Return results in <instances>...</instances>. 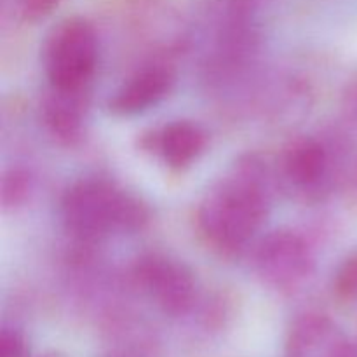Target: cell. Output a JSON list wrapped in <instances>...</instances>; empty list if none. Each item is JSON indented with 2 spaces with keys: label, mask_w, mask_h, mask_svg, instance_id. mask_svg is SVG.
I'll use <instances>...</instances> for the list:
<instances>
[{
  "label": "cell",
  "mask_w": 357,
  "mask_h": 357,
  "mask_svg": "<svg viewBox=\"0 0 357 357\" xmlns=\"http://www.w3.org/2000/svg\"><path fill=\"white\" fill-rule=\"evenodd\" d=\"M91 93H66L47 87L42 100V121L45 129L63 145L73 146L86 131Z\"/></svg>",
  "instance_id": "10"
},
{
  "label": "cell",
  "mask_w": 357,
  "mask_h": 357,
  "mask_svg": "<svg viewBox=\"0 0 357 357\" xmlns=\"http://www.w3.org/2000/svg\"><path fill=\"white\" fill-rule=\"evenodd\" d=\"M139 150L157 157L167 169L187 171L208 149V132L192 121H171L139 135Z\"/></svg>",
  "instance_id": "8"
},
{
  "label": "cell",
  "mask_w": 357,
  "mask_h": 357,
  "mask_svg": "<svg viewBox=\"0 0 357 357\" xmlns=\"http://www.w3.org/2000/svg\"><path fill=\"white\" fill-rule=\"evenodd\" d=\"M286 357H352V338L326 314L305 312L289 328Z\"/></svg>",
  "instance_id": "9"
},
{
  "label": "cell",
  "mask_w": 357,
  "mask_h": 357,
  "mask_svg": "<svg viewBox=\"0 0 357 357\" xmlns=\"http://www.w3.org/2000/svg\"><path fill=\"white\" fill-rule=\"evenodd\" d=\"M110 357H155L152 351L145 347V345H128V347L121 349Z\"/></svg>",
  "instance_id": "16"
},
{
  "label": "cell",
  "mask_w": 357,
  "mask_h": 357,
  "mask_svg": "<svg viewBox=\"0 0 357 357\" xmlns=\"http://www.w3.org/2000/svg\"><path fill=\"white\" fill-rule=\"evenodd\" d=\"M33 192V178L24 167H10L3 171L0 183V202L3 211H17L23 208Z\"/></svg>",
  "instance_id": "11"
},
{
  "label": "cell",
  "mask_w": 357,
  "mask_h": 357,
  "mask_svg": "<svg viewBox=\"0 0 357 357\" xmlns=\"http://www.w3.org/2000/svg\"><path fill=\"white\" fill-rule=\"evenodd\" d=\"M333 291L342 302H357V251L349 255L335 272Z\"/></svg>",
  "instance_id": "12"
},
{
  "label": "cell",
  "mask_w": 357,
  "mask_h": 357,
  "mask_svg": "<svg viewBox=\"0 0 357 357\" xmlns=\"http://www.w3.org/2000/svg\"><path fill=\"white\" fill-rule=\"evenodd\" d=\"M176 84V70L169 56H155L131 73L108 100V110L117 117H135L157 107Z\"/></svg>",
  "instance_id": "7"
},
{
  "label": "cell",
  "mask_w": 357,
  "mask_h": 357,
  "mask_svg": "<svg viewBox=\"0 0 357 357\" xmlns=\"http://www.w3.org/2000/svg\"><path fill=\"white\" fill-rule=\"evenodd\" d=\"M59 216L68 236L84 246H94L115 236L142 232L150 222V209L121 185L93 176L66 188Z\"/></svg>",
  "instance_id": "2"
},
{
  "label": "cell",
  "mask_w": 357,
  "mask_h": 357,
  "mask_svg": "<svg viewBox=\"0 0 357 357\" xmlns=\"http://www.w3.org/2000/svg\"><path fill=\"white\" fill-rule=\"evenodd\" d=\"M61 0H20V10L26 21H40L47 17Z\"/></svg>",
  "instance_id": "14"
},
{
  "label": "cell",
  "mask_w": 357,
  "mask_h": 357,
  "mask_svg": "<svg viewBox=\"0 0 357 357\" xmlns=\"http://www.w3.org/2000/svg\"><path fill=\"white\" fill-rule=\"evenodd\" d=\"M352 357H357V338H352Z\"/></svg>",
  "instance_id": "17"
},
{
  "label": "cell",
  "mask_w": 357,
  "mask_h": 357,
  "mask_svg": "<svg viewBox=\"0 0 357 357\" xmlns=\"http://www.w3.org/2000/svg\"><path fill=\"white\" fill-rule=\"evenodd\" d=\"M0 357H30L26 338L16 328L3 326L0 333Z\"/></svg>",
  "instance_id": "13"
},
{
  "label": "cell",
  "mask_w": 357,
  "mask_h": 357,
  "mask_svg": "<svg viewBox=\"0 0 357 357\" xmlns=\"http://www.w3.org/2000/svg\"><path fill=\"white\" fill-rule=\"evenodd\" d=\"M274 176L261 157H239L199 202L197 230L215 253L237 258L257 241L272 208Z\"/></svg>",
  "instance_id": "1"
},
{
  "label": "cell",
  "mask_w": 357,
  "mask_h": 357,
  "mask_svg": "<svg viewBox=\"0 0 357 357\" xmlns=\"http://www.w3.org/2000/svg\"><path fill=\"white\" fill-rule=\"evenodd\" d=\"M344 107L351 124H354L357 128V79L352 80L351 86H349L347 91H345Z\"/></svg>",
  "instance_id": "15"
},
{
  "label": "cell",
  "mask_w": 357,
  "mask_h": 357,
  "mask_svg": "<svg viewBox=\"0 0 357 357\" xmlns=\"http://www.w3.org/2000/svg\"><path fill=\"white\" fill-rule=\"evenodd\" d=\"M253 271L267 288L293 295L312 279L316 255L302 234L274 230L255 244Z\"/></svg>",
  "instance_id": "4"
},
{
  "label": "cell",
  "mask_w": 357,
  "mask_h": 357,
  "mask_svg": "<svg viewBox=\"0 0 357 357\" xmlns=\"http://www.w3.org/2000/svg\"><path fill=\"white\" fill-rule=\"evenodd\" d=\"M338 155L333 145L316 136L289 142L279 160V176L305 197H319L335 180Z\"/></svg>",
  "instance_id": "6"
},
{
  "label": "cell",
  "mask_w": 357,
  "mask_h": 357,
  "mask_svg": "<svg viewBox=\"0 0 357 357\" xmlns=\"http://www.w3.org/2000/svg\"><path fill=\"white\" fill-rule=\"evenodd\" d=\"M131 279L136 288L169 317H187L199 305V284L183 261L164 253H146L135 261Z\"/></svg>",
  "instance_id": "5"
},
{
  "label": "cell",
  "mask_w": 357,
  "mask_h": 357,
  "mask_svg": "<svg viewBox=\"0 0 357 357\" xmlns=\"http://www.w3.org/2000/svg\"><path fill=\"white\" fill-rule=\"evenodd\" d=\"M100 63V38L94 24L80 16L59 21L42 47L47 86L66 93H91Z\"/></svg>",
  "instance_id": "3"
}]
</instances>
